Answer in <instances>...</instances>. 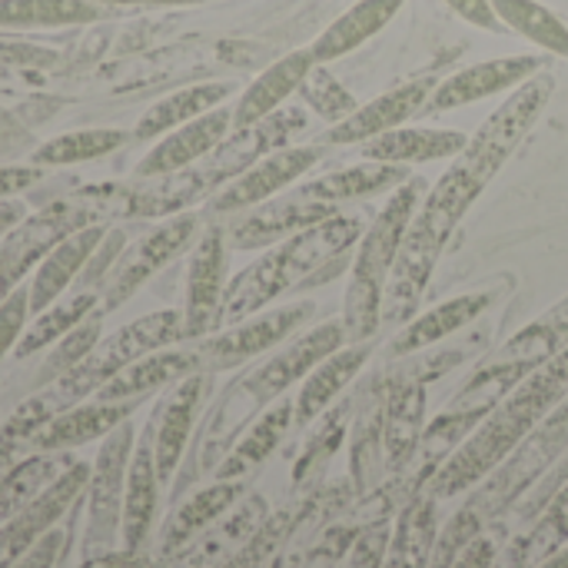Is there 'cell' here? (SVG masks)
<instances>
[{
	"label": "cell",
	"mask_w": 568,
	"mask_h": 568,
	"mask_svg": "<svg viewBox=\"0 0 568 568\" xmlns=\"http://www.w3.org/2000/svg\"><path fill=\"white\" fill-rule=\"evenodd\" d=\"M552 93H556V77L549 70H539L523 87H516L496 106V113L466 140L463 153L453 156L449 170L436 180V186L426 190L416 216L453 236L456 226L466 220V213L476 206V200L486 193V186L499 176V170L509 163V156L539 123Z\"/></svg>",
	"instance_id": "cell-1"
},
{
	"label": "cell",
	"mask_w": 568,
	"mask_h": 568,
	"mask_svg": "<svg viewBox=\"0 0 568 568\" xmlns=\"http://www.w3.org/2000/svg\"><path fill=\"white\" fill-rule=\"evenodd\" d=\"M568 396V346L549 356L536 369H529L519 386H513L493 413L469 433V439L436 469L433 496L449 499L476 483H483L493 469H499L523 439Z\"/></svg>",
	"instance_id": "cell-2"
},
{
	"label": "cell",
	"mask_w": 568,
	"mask_h": 568,
	"mask_svg": "<svg viewBox=\"0 0 568 568\" xmlns=\"http://www.w3.org/2000/svg\"><path fill=\"white\" fill-rule=\"evenodd\" d=\"M363 230L366 226L359 216L336 213L270 246L256 263H250L236 280L226 283L220 316H216V333L226 326H236L240 320L253 313H263L283 293L310 286L320 276V270L346 256V250L363 236Z\"/></svg>",
	"instance_id": "cell-3"
},
{
	"label": "cell",
	"mask_w": 568,
	"mask_h": 568,
	"mask_svg": "<svg viewBox=\"0 0 568 568\" xmlns=\"http://www.w3.org/2000/svg\"><path fill=\"white\" fill-rule=\"evenodd\" d=\"M426 190L429 183L423 176H409L403 186L389 193L376 220L363 230L353 266H349L346 296H343V329L349 343H366L379 329L383 300H386V286L396 266V253Z\"/></svg>",
	"instance_id": "cell-4"
},
{
	"label": "cell",
	"mask_w": 568,
	"mask_h": 568,
	"mask_svg": "<svg viewBox=\"0 0 568 568\" xmlns=\"http://www.w3.org/2000/svg\"><path fill=\"white\" fill-rule=\"evenodd\" d=\"M346 346V329L343 320H329L323 326H313L310 333L296 336L290 346H283L270 363H263L256 373H250L240 386L230 389V396L223 399L213 426H206V443H203V459L213 463V456H220L223 443L230 439V433L260 406L273 403L276 396H283L293 383L306 379L326 356H333L336 349Z\"/></svg>",
	"instance_id": "cell-5"
},
{
	"label": "cell",
	"mask_w": 568,
	"mask_h": 568,
	"mask_svg": "<svg viewBox=\"0 0 568 568\" xmlns=\"http://www.w3.org/2000/svg\"><path fill=\"white\" fill-rule=\"evenodd\" d=\"M186 339V329H183V310H156V313H146L126 326H120L116 333L97 339V346L70 369L63 373L60 379L50 383L53 396L60 399L63 409L77 406V399L83 396H97V389L103 383H110L116 373H123L130 363L156 353V349H166L173 343H183Z\"/></svg>",
	"instance_id": "cell-6"
},
{
	"label": "cell",
	"mask_w": 568,
	"mask_h": 568,
	"mask_svg": "<svg viewBox=\"0 0 568 568\" xmlns=\"http://www.w3.org/2000/svg\"><path fill=\"white\" fill-rule=\"evenodd\" d=\"M303 130H306V110L303 106H280L270 116H263L260 123L233 130L210 156H203L196 166H190V173L200 183L203 196L220 193L230 180L246 173L253 163L290 146V140Z\"/></svg>",
	"instance_id": "cell-7"
},
{
	"label": "cell",
	"mask_w": 568,
	"mask_h": 568,
	"mask_svg": "<svg viewBox=\"0 0 568 568\" xmlns=\"http://www.w3.org/2000/svg\"><path fill=\"white\" fill-rule=\"evenodd\" d=\"M133 453V426L130 419L120 423L97 453L90 466V503H87V529H83V562L113 552V539L120 532L123 516V493H126V469Z\"/></svg>",
	"instance_id": "cell-8"
},
{
	"label": "cell",
	"mask_w": 568,
	"mask_h": 568,
	"mask_svg": "<svg viewBox=\"0 0 568 568\" xmlns=\"http://www.w3.org/2000/svg\"><path fill=\"white\" fill-rule=\"evenodd\" d=\"M97 213L87 206H77L70 200L50 203L47 210L20 220L0 236V303L20 290L23 276L37 270V263L73 230L93 223Z\"/></svg>",
	"instance_id": "cell-9"
},
{
	"label": "cell",
	"mask_w": 568,
	"mask_h": 568,
	"mask_svg": "<svg viewBox=\"0 0 568 568\" xmlns=\"http://www.w3.org/2000/svg\"><path fill=\"white\" fill-rule=\"evenodd\" d=\"M193 236H196V216L183 210V213H173L156 230H150L146 236H140L133 246H126L106 273V283L100 293V313L106 316L120 310L146 280H153L170 260H176L190 246Z\"/></svg>",
	"instance_id": "cell-10"
},
{
	"label": "cell",
	"mask_w": 568,
	"mask_h": 568,
	"mask_svg": "<svg viewBox=\"0 0 568 568\" xmlns=\"http://www.w3.org/2000/svg\"><path fill=\"white\" fill-rule=\"evenodd\" d=\"M313 313H316L313 303H290L280 310L253 313V316L240 320L236 326H226L216 336H206L196 346L200 366L203 369H233L260 353H270L283 339H290L306 320H313Z\"/></svg>",
	"instance_id": "cell-11"
},
{
	"label": "cell",
	"mask_w": 568,
	"mask_h": 568,
	"mask_svg": "<svg viewBox=\"0 0 568 568\" xmlns=\"http://www.w3.org/2000/svg\"><path fill=\"white\" fill-rule=\"evenodd\" d=\"M568 446V396L523 439V446L499 466L493 483L483 493L486 509H506L526 486H532L546 466H552Z\"/></svg>",
	"instance_id": "cell-12"
},
{
	"label": "cell",
	"mask_w": 568,
	"mask_h": 568,
	"mask_svg": "<svg viewBox=\"0 0 568 568\" xmlns=\"http://www.w3.org/2000/svg\"><path fill=\"white\" fill-rule=\"evenodd\" d=\"M326 153V143H310V146H283L270 156H263L260 163H253L246 173H240L236 180H230L213 200L210 210L213 213H240V210H253L273 196H280L286 186H293L303 173H310Z\"/></svg>",
	"instance_id": "cell-13"
},
{
	"label": "cell",
	"mask_w": 568,
	"mask_h": 568,
	"mask_svg": "<svg viewBox=\"0 0 568 568\" xmlns=\"http://www.w3.org/2000/svg\"><path fill=\"white\" fill-rule=\"evenodd\" d=\"M226 230L210 226L190 256L183 286V329L186 339H206L216 333L220 303L226 293Z\"/></svg>",
	"instance_id": "cell-14"
},
{
	"label": "cell",
	"mask_w": 568,
	"mask_h": 568,
	"mask_svg": "<svg viewBox=\"0 0 568 568\" xmlns=\"http://www.w3.org/2000/svg\"><path fill=\"white\" fill-rule=\"evenodd\" d=\"M87 483H90V466L70 463L50 489H43L30 506L10 516L0 526V568L13 566L43 532H50L70 513V506L83 496Z\"/></svg>",
	"instance_id": "cell-15"
},
{
	"label": "cell",
	"mask_w": 568,
	"mask_h": 568,
	"mask_svg": "<svg viewBox=\"0 0 568 568\" xmlns=\"http://www.w3.org/2000/svg\"><path fill=\"white\" fill-rule=\"evenodd\" d=\"M539 70H546V60L536 53H519V57H496V60H483L473 67L456 70L453 77L439 80L433 97L426 100L423 113H446L456 106H469L476 100L506 93L523 87L529 77H536Z\"/></svg>",
	"instance_id": "cell-16"
},
{
	"label": "cell",
	"mask_w": 568,
	"mask_h": 568,
	"mask_svg": "<svg viewBox=\"0 0 568 568\" xmlns=\"http://www.w3.org/2000/svg\"><path fill=\"white\" fill-rule=\"evenodd\" d=\"M206 389H210V376H206V369H196V373L183 376L180 383H173V389L153 409L146 433L153 439V459H156L160 483L173 479V473L183 459V449L190 443V433H193V423H196V413L203 406Z\"/></svg>",
	"instance_id": "cell-17"
},
{
	"label": "cell",
	"mask_w": 568,
	"mask_h": 568,
	"mask_svg": "<svg viewBox=\"0 0 568 568\" xmlns=\"http://www.w3.org/2000/svg\"><path fill=\"white\" fill-rule=\"evenodd\" d=\"M336 213H343V210L329 206V203H316V200L303 196L300 190H293V193L273 196V200L246 210V216L233 220L226 226V243L236 250H263V246H273V243H280L313 223H323Z\"/></svg>",
	"instance_id": "cell-18"
},
{
	"label": "cell",
	"mask_w": 568,
	"mask_h": 568,
	"mask_svg": "<svg viewBox=\"0 0 568 568\" xmlns=\"http://www.w3.org/2000/svg\"><path fill=\"white\" fill-rule=\"evenodd\" d=\"M436 77H416L409 83H399L393 87L389 93L356 106V113H349L343 123H333L326 133H323V143L326 146H346V143H363V140H373L379 133H389L396 126H406L413 116L423 113L426 100L433 97L436 90Z\"/></svg>",
	"instance_id": "cell-19"
},
{
	"label": "cell",
	"mask_w": 568,
	"mask_h": 568,
	"mask_svg": "<svg viewBox=\"0 0 568 568\" xmlns=\"http://www.w3.org/2000/svg\"><path fill=\"white\" fill-rule=\"evenodd\" d=\"M230 133H233V110L230 106H213L203 116L163 133V140L140 160L136 173L146 176V180L180 173V170L200 163L203 156H210Z\"/></svg>",
	"instance_id": "cell-20"
},
{
	"label": "cell",
	"mask_w": 568,
	"mask_h": 568,
	"mask_svg": "<svg viewBox=\"0 0 568 568\" xmlns=\"http://www.w3.org/2000/svg\"><path fill=\"white\" fill-rule=\"evenodd\" d=\"M106 230L100 220L67 233L30 273V286H27V300H30V316H37L40 310H47L50 303H57L73 280H80L83 266L90 263V256L97 253V246L103 243Z\"/></svg>",
	"instance_id": "cell-21"
},
{
	"label": "cell",
	"mask_w": 568,
	"mask_h": 568,
	"mask_svg": "<svg viewBox=\"0 0 568 568\" xmlns=\"http://www.w3.org/2000/svg\"><path fill=\"white\" fill-rule=\"evenodd\" d=\"M496 296H499V290H476V293H463V296H453V300L433 306L429 313L413 320L389 343V353L393 356H409V353H419V349H429V346L449 339L453 333H459L469 323H476L496 303Z\"/></svg>",
	"instance_id": "cell-22"
},
{
	"label": "cell",
	"mask_w": 568,
	"mask_h": 568,
	"mask_svg": "<svg viewBox=\"0 0 568 568\" xmlns=\"http://www.w3.org/2000/svg\"><path fill=\"white\" fill-rule=\"evenodd\" d=\"M316 67L310 47L306 50H293L286 53L283 60H276L273 67H266L246 90L243 97L236 100L233 106V130H243V126H253L260 123L263 116H270L273 110H280L296 90L300 83L306 80V73Z\"/></svg>",
	"instance_id": "cell-23"
},
{
	"label": "cell",
	"mask_w": 568,
	"mask_h": 568,
	"mask_svg": "<svg viewBox=\"0 0 568 568\" xmlns=\"http://www.w3.org/2000/svg\"><path fill=\"white\" fill-rule=\"evenodd\" d=\"M156 489H160V476H156V459H153V439L143 429V439L130 456L123 516H120V539H123V552L130 556H136L150 536V526L156 516Z\"/></svg>",
	"instance_id": "cell-24"
},
{
	"label": "cell",
	"mask_w": 568,
	"mask_h": 568,
	"mask_svg": "<svg viewBox=\"0 0 568 568\" xmlns=\"http://www.w3.org/2000/svg\"><path fill=\"white\" fill-rule=\"evenodd\" d=\"M466 133L459 130H436V126H396L389 133H379L373 140L359 143V153L376 163H433V160H453L466 146Z\"/></svg>",
	"instance_id": "cell-25"
},
{
	"label": "cell",
	"mask_w": 568,
	"mask_h": 568,
	"mask_svg": "<svg viewBox=\"0 0 568 568\" xmlns=\"http://www.w3.org/2000/svg\"><path fill=\"white\" fill-rule=\"evenodd\" d=\"M136 403H87V406H70L57 413L33 439V453H63L83 443H93L100 436H110L120 423L130 419Z\"/></svg>",
	"instance_id": "cell-26"
},
{
	"label": "cell",
	"mask_w": 568,
	"mask_h": 568,
	"mask_svg": "<svg viewBox=\"0 0 568 568\" xmlns=\"http://www.w3.org/2000/svg\"><path fill=\"white\" fill-rule=\"evenodd\" d=\"M423 409H426V379L423 376H399L389 383L386 413H383V446L386 463L393 469L406 466L416 453L423 436Z\"/></svg>",
	"instance_id": "cell-27"
},
{
	"label": "cell",
	"mask_w": 568,
	"mask_h": 568,
	"mask_svg": "<svg viewBox=\"0 0 568 568\" xmlns=\"http://www.w3.org/2000/svg\"><path fill=\"white\" fill-rule=\"evenodd\" d=\"M196 369H203L196 349H190V353H163V349H156V353H150L143 359L130 363L110 383H103L97 389V399H103V403H143L150 393H156V389H163L170 383H180L183 376H190Z\"/></svg>",
	"instance_id": "cell-28"
},
{
	"label": "cell",
	"mask_w": 568,
	"mask_h": 568,
	"mask_svg": "<svg viewBox=\"0 0 568 568\" xmlns=\"http://www.w3.org/2000/svg\"><path fill=\"white\" fill-rule=\"evenodd\" d=\"M406 180H409V166L366 160L359 166H343V170H333L326 176H316V180H310V183H303L296 190L303 196L316 200V203L343 206L349 200H366V196H376V193H393Z\"/></svg>",
	"instance_id": "cell-29"
},
{
	"label": "cell",
	"mask_w": 568,
	"mask_h": 568,
	"mask_svg": "<svg viewBox=\"0 0 568 568\" xmlns=\"http://www.w3.org/2000/svg\"><path fill=\"white\" fill-rule=\"evenodd\" d=\"M366 359H369V343H353V346H343L333 356H326L303 379V389H300V396L293 403V423L310 426L313 419H320L329 409V403L359 376Z\"/></svg>",
	"instance_id": "cell-30"
},
{
	"label": "cell",
	"mask_w": 568,
	"mask_h": 568,
	"mask_svg": "<svg viewBox=\"0 0 568 568\" xmlns=\"http://www.w3.org/2000/svg\"><path fill=\"white\" fill-rule=\"evenodd\" d=\"M406 0H359L353 3L346 13H339L313 43L310 53L316 63H333L346 53H353L356 47H363L366 40H373L379 30H386L393 23V17L399 13Z\"/></svg>",
	"instance_id": "cell-31"
},
{
	"label": "cell",
	"mask_w": 568,
	"mask_h": 568,
	"mask_svg": "<svg viewBox=\"0 0 568 568\" xmlns=\"http://www.w3.org/2000/svg\"><path fill=\"white\" fill-rule=\"evenodd\" d=\"M568 346V296L562 303H556L546 316L532 320L526 329H519L503 349L496 359V366H513V369H536L539 363H546L549 356L562 353Z\"/></svg>",
	"instance_id": "cell-32"
},
{
	"label": "cell",
	"mask_w": 568,
	"mask_h": 568,
	"mask_svg": "<svg viewBox=\"0 0 568 568\" xmlns=\"http://www.w3.org/2000/svg\"><path fill=\"white\" fill-rule=\"evenodd\" d=\"M233 90H236L233 83H196V87H183V90L163 97L160 103H153V106L140 116L133 136H136V140L163 136V133H170V130H176V126H183V123L203 116L206 110L223 106V100H226Z\"/></svg>",
	"instance_id": "cell-33"
},
{
	"label": "cell",
	"mask_w": 568,
	"mask_h": 568,
	"mask_svg": "<svg viewBox=\"0 0 568 568\" xmlns=\"http://www.w3.org/2000/svg\"><path fill=\"white\" fill-rule=\"evenodd\" d=\"M290 426H293V403L283 399V403L270 406L246 429V436L226 453V459L216 466V479H243L246 473H253L263 459H270V453L280 446V439L286 436Z\"/></svg>",
	"instance_id": "cell-34"
},
{
	"label": "cell",
	"mask_w": 568,
	"mask_h": 568,
	"mask_svg": "<svg viewBox=\"0 0 568 568\" xmlns=\"http://www.w3.org/2000/svg\"><path fill=\"white\" fill-rule=\"evenodd\" d=\"M240 493H243V486L236 483V479H216L213 486H206V489H200L193 499H186L180 509H176V516L170 519V526H166V532H163V552H176V549H183L196 532H203L210 523H216L236 499H240Z\"/></svg>",
	"instance_id": "cell-35"
},
{
	"label": "cell",
	"mask_w": 568,
	"mask_h": 568,
	"mask_svg": "<svg viewBox=\"0 0 568 568\" xmlns=\"http://www.w3.org/2000/svg\"><path fill=\"white\" fill-rule=\"evenodd\" d=\"M57 413H63V406H60V399L53 396V389L47 386V389H40L37 396L23 399V403L7 416V423L0 426V476L10 473L17 463H23L27 453H33L37 433H40Z\"/></svg>",
	"instance_id": "cell-36"
},
{
	"label": "cell",
	"mask_w": 568,
	"mask_h": 568,
	"mask_svg": "<svg viewBox=\"0 0 568 568\" xmlns=\"http://www.w3.org/2000/svg\"><path fill=\"white\" fill-rule=\"evenodd\" d=\"M97 306H100V293H93V290H77V293H70L67 300L50 303L47 310H40V313L27 323L20 343H17V356L23 359V356H33V353H40V349L60 343V339H63L73 326H80Z\"/></svg>",
	"instance_id": "cell-37"
},
{
	"label": "cell",
	"mask_w": 568,
	"mask_h": 568,
	"mask_svg": "<svg viewBox=\"0 0 568 568\" xmlns=\"http://www.w3.org/2000/svg\"><path fill=\"white\" fill-rule=\"evenodd\" d=\"M499 20L506 23V30L526 37L529 43H536L546 53L566 57L568 60V23L552 13L546 3L539 0H493Z\"/></svg>",
	"instance_id": "cell-38"
},
{
	"label": "cell",
	"mask_w": 568,
	"mask_h": 568,
	"mask_svg": "<svg viewBox=\"0 0 568 568\" xmlns=\"http://www.w3.org/2000/svg\"><path fill=\"white\" fill-rule=\"evenodd\" d=\"M433 542H436V509L433 499H423L403 513L396 536L389 542V556L379 568H429Z\"/></svg>",
	"instance_id": "cell-39"
},
{
	"label": "cell",
	"mask_w": 568,
	"mask_h": 568,
	"mask_svg": "<svg viewBox=\"0 0 568 568\" xmlns=\"http://www.w3.org/2000/svg\"><path fill=\"white\" fill-rule=\"evenodd\" d=\"M100 17L93 0H0V27H67Z\"/></svg>",
	"instance_id": "cell-40"
},
{
	"label": "cell",
	"mask_w": 568,
	"mask_h": 568,
	"mask_svg": "<svg viewBox=\"0 0 568 568\" xmlns=\"http://www.w3.org/2000/svg\"><path fill=\"white\" fill-rule=\"evenodd\" d=\"M130 140V133L123 130H77V133H60L53 140H47L43 146L33 150V163L37 166H67V163H83V160H97L113 153L116 146H123Z\"/></svg>",
	"instance_id": "cell-41"
},
{
	"label": "cell",
	"mask_w": 568,
	"mask_h": 568,
	"mask_svg": "<svg viewBox=\"0 0 568 568\" xmlns=\"http://www.w3.org/2000/svg\"><path fill=\"white\" fill-rule=\"evenodd\" d=\"M300 100L316 113V116H323V120H329V126L333 123H343L349 113H356V97L326 70V63H316L310 73H306V80L300 83Z\"/></svg>",
	"instance_id": "cell-42"
},
{
	"label": "cell",
	"mask_w": 568,
	"mask_h": 568,
	"mask_svg": "<svg viewBox=\"0 0 568 568\" xmlns=\"http://www.w3.org/2000/svg\"><path fill=\"white\" fill-rule=\"evenodd\" d=\"M568 542V483L559 486V493L549 499L546 513L539 516V523L532 526V532L519 542L526 566H539L549 556H556L559 549H566Z\"/></svg>",
	"instance_id": "cell-43"
},
{
	"label": "cell",
	"mask_w": 568,
	"mask_h": 568,
	"mask_svg": "<svg viewBox=\"0 0 568 568\" xmlns=\"http://www.w3.org/2000/svg\"><path fill=\"white\" fill-rule=\"evenodd\" d=\"M100 320H103V313H100V306H97L80 326H73V329L50 349V356H47V363H43V369H40V376H43L47 383H53V379H60L63 373H70V369L97 346V339H100Z\"/></svg>",
	"instance_id": "cell-44"
},
{
	"label": "cell",
	"mask_w": 568,
	"mask_h": 568,
	"mask_svg": "<svg viewBox=\"0 0 568 568\" xmlns=\"http://www.w3.org/2000/svg\"><path fill=\"white\" fill-rule=\"evenodd\" d=\"M483 532V516L469 506L463 509L446 529L443 536H436L433 542V556H429V568H453V562L459 559V552Z\"/></svg>",
	"instance_id": "cell-45"
},
{
	"label": "cell",
	"mask_w": 568,
	"mask_h": 568,
	"mask_svg": "<svg viewBox=\"0 0 568 568\" xmlns=\"http://www.w3.org/2000/svg\"><path fill=\"white\" fill-rule=\"evenodd\" d=\"M27 323H30V300H27V286H20L0 303V359L10 349H17Z\"/></svg>",
	"instance_id": "cell-46"
},
{
	"label": "cell",
	"mask_w": 568,
	"mask_h": 568,
	"mask_svg": "<svg viewBox=\"0 0 568 568\" xmlns=\"http://www.w3.org/2000/svg\"><path fill=\"white\" fill-rule=\"evenodd\" d=\"M343 409L339 413H333V419H326V426L310 439V446H306V453H303V459H300V466H296V479H303L313 466H320V463H326L333 453H336V446H339V439H343Z\"/></svg>",
	"instance_id": "cell-47"
},
{
	"label": "cell",
	"mask_w": 568,
	"mask_h": 568,
	"mask_svg": "<svg viewBox=\"0 0 568 568\" xmlns=\"http://www.w3.org/2000/svg\"><path fill=\"white\" fill-rule=\"evenodd\" d=\"M123 246H126V233L120 230V226H113V230H106V236H103V243L97 246V253L90 256V263L83 266V273H80V286H93V283H103V273H110V266L116 263V256L123 253Z\"/></svg>",
	"instance_id": "cell-48"
},
{
	"label": "cell",
	"mask_w": 568,
	"mask_h": 568,
	"mask_svg": "<svg viewBox=\"0 0 568 568\" xmlns=\"http://www.w3.org/2000/svg\"><path fill=\"white\" fill-rule=\"evenodd\" d=\"M63 549H67V532L63 529H50V532H43L10 568H53Z\"/></svg>",
	"instance_id": "cell-49"
},
{
	"label": "cell",
	"mask_w": 568,
	"mask_h": 568,
	"mask_svg": "<svg viewBox=\"0 0 568 568\" xmlns=\"http://www.w3.org/2000/svg\"><path fill=\"white\" fill-rule=\"evenodd\" d=\"M443 3H446L453 13H459L466 23H473V27H483V30H489V33H503V30H506V23L499 20L493 0H443Z\"/></svg>",
	"instance_id": "cell-50"
},
{
	"label": "cell",
	"mask_w": 568,
	"mask_h": 568,
	"mask_svg": "<svg viewBox=\"0 0 568 568\" xmlns=\"http://www.w3.org/2000/svg\"><path fill=\"white\" fill-rule=\"evenodd\" d=\"M386 546H389V532L383 526L369 529L363 539H356V549H353L346 568H379L386 559Z\"/></svg>",
	"instance_id": "cell-51"
},
{
	"label": "cell",
	"mask_w": 568,
	"mask_h": 568,
	"mask_svg": "<svg viewBox=\"0 0 568 568\" xmlns=\"http://www.w3.org/2000/svg\"><path fill=\"white\" fill-rule=\"evenodd\" d=\"M40 180H43V166H37V163H30V166H0V200L17 196V193L30 190Z\"/></svg>",
	"instance_id": "cell-52"
},
{
	"label": "cell",
	"mask_w": 568,
	"mask_h": 568,
	"mask_svg": "<svg viewBox=\"0 0 568 568\" xmlns=\"http://www.w3.org/2000/svg\"><path fill=\"white\" fill-rule=\"evenodd\" d=\"M57 60V53L40 50V47H20V43H7L0 47V63H20V67H50Z\"/></svg>",
	"instance_id": "cell-53"
},
{
	"label": "cell",
	"mask_w": 568,
	"mask_h": 568,
	"mask_svg": "<svg viewBox=\"0 0 568 568\" xmlns=\"http://www.w3.org/2000/svg\"><path fill=\"white\" fill-rule=\"evenodd\" d=\"M496 562V546L486 539V536H476L463 552L459 559L453 562V568H493Z\"/></svg>",
	"instance_id": "cell-54"
},
{
	"label": "cell",
	"mask_w": 568,
	"mask_h": 568,
	"mask_svg": "<svg viewBox=\"0 0 568 568\" xmlns=\"http://www.w3.org/2000/svg\"><path fill=\"white\" fill-rule=\"evenodd\" d=\"M80 568H133V556L130 552H106L100 559H87Z\"/></svg>",
	"instance_id": "cell-55"
},
{
	"label": "cell",
	"mask_w": 568,
	"mask_h": 568,
	"mask_svg": "<svg viewBox=\"0 0 568 568\" xmlns=\"http://www.w3.org/2000/svg\"><path fill=\"white\" fill-rule=\"evenodd\" d=\"M93 3H113V7H190L203 0H93Z\"/></svg>",
	"instance_id": "cell-56"
},
{
	"label": "cell",
	"mask_w": 568,
	"mask_h": 568,
	"mask_svg": "<svg viewBox=\"0 0 568 568\" xmlns=\"http://www.w3.org/2000/svg\"><path fill=\"white\" fill-rule=\"evenodd\" d=\"M23 213H27V210H23L20 203H0V236H3L10 226H17V223L23 220Z\"/></svg>",
	"instance_id": "cell-57"
},
{
	"label": "cell",
	"mask_w": 568,
	"mask_h": 568,
	"mask_svg": "<svg viewBox=\"0 0 568 568\" xmlns=\"http://www.w3.org/2000/svg\"><path fill=\"white\" fill-rule=\"evenodd\" d=\"M536 568H568V546L566 549H559L556 556H549L546 562H539Z\"/></svg>",
	"instance_id": "cell-58"
}]
</instances>
